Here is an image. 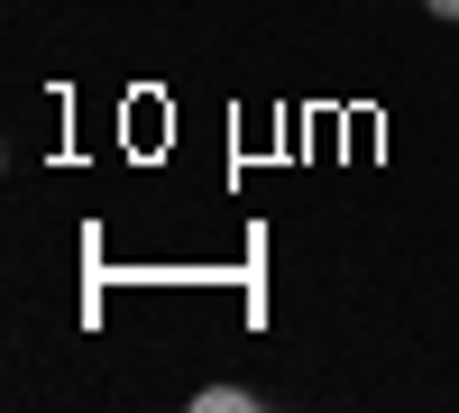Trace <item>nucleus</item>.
I'll list each match as a JSON object with an SVG mask.
<instances>
[{"mask_svg":"<svg viewBox=\"0 0 459 413\" xmlns=\"http://www.w3.org/2000/svg\"><path fill=\"white\" fill-rule=\"evenodd\" d=\"M423 10H432V19H450V28H459V0H423Z\"/></svg>","mask_w":459,"mask_h":413,"instance_id":"f03ea898","label":"nucleus"},{"mask_svg":"<svg viewBox=\"0 0 459 413\" xmlns=\"http://www.w3.org/2000/svg\"><path fill=\"white\" fill-rule=\"evenodd\" d=\"M194 404H203V413H248V404H257V395H248V386H203V395H194Z\"/></svg>","mask_w":459,"mask_h":413,"instance_id":"f257e3e1","label":"nucleus"}]
</instances>
